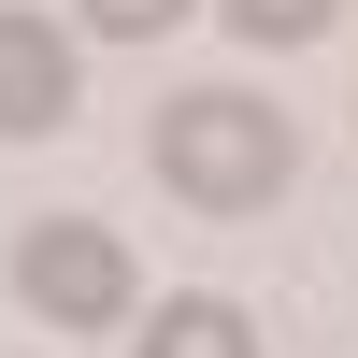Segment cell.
Here are the masks:
<instances>
[{"instance_id":"cell-2","label":"cell","mask_w":358,"mask_h":358,"mask_svg":"<svg viewBox=\"0 0 358 358\" xmlns=\"http://www.w3.org/2000/svg\"><path fill=\"white\" fill-rule=\"evenodd\" d=\"M15 301L43 315V330H129V315H143V273H129V244H115L101 215H29Z\"/></svg>"},{"instance_id":"cell-6","label":"cell","mask_w":358,"mask_h":358,"mask_svg":"<svg viewBox=\"0 0 358 358\" xmlns=\"http://www.w3.org/2000/svg\"><path fill=\"white\" fill-rule=\"evenodd\" d=\"M201 0H86V29H101V43H158V29H187Z\"/></svg>"},{"instance_id":"cell-4","label":"cell","mask_w":358,"mask_h":358,"mask_svg":"<svg viewBox=\"0 0 358 358\" xmlns=\"http://www.w3.org/2000/svg\"><path fill=\"white\" fill-rule=\"evenodd\" d=\"M129 358H258V330H244V301L187 287V301H158V315H143V344H129Z\"/></svg>"},{"instance_id":"cell-3","label":"cell","mask_w":358,"mask_h":358,"mask_svg":"<svg viewBox=\"0 0 358 358\" xmlns=\"http://www.w3.org/2000/svg\"><path fill=\"white\" fill-rule=\"evenodd\" d=\"M0 129H72V29H43L29 0H0Z\"/></svg>"},{"instance_id":"cell-1","label":"cell","mask_w":358,"mask_h":358,"mask_svg":"<svg viewBox=\"0 0 358 358\" xmlns=\"http://www.w3.org/2000/svg\"><path fill=\"white\" fill-rule=\"evenodd\" d=\"M301 172V129H287L273 101H244V86H187V101H158V187L201 201V215H258V201Z\"/></svg>"},{"instance_id":"cell-5","label":"cell","mask_w":358,"mask_h":358,"mask_svg":"<svg viewBox=\"0 0 358 358\" xmlns=\"http://www.w3.org/2000/svg\"><path fill=\"white\" fill-rule=\"evenodd\" d=\"M229 29H244V43H315V29L344 15V0H215Z\"/></svg>"}]
</instances>
